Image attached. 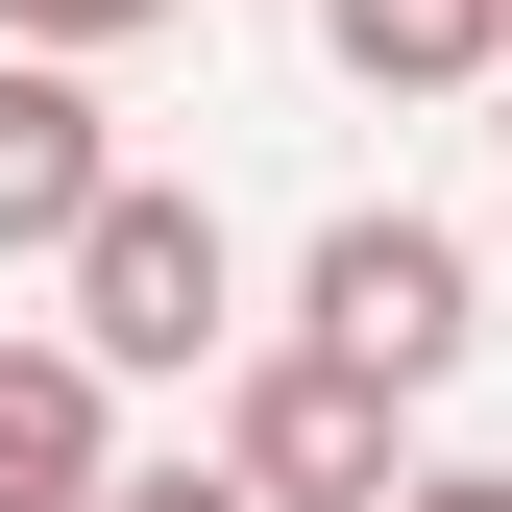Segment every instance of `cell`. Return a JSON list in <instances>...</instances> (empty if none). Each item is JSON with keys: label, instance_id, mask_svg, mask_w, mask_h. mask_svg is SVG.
Masks as SVG:
<instances>
[{"label": "cell", "instance_id": "277c9868", "mask_svg": "<svg viewBox=\"0 0 512 512\" xmlns=\"http://www.w3.org/2000/svg\"><path fill=\"white\" fill-rule=\"evenodd\" d=\"M98 196H122L98 98H74V74L25 49V74H0V269H74V244H98Z\"/></svg>", "mask_w": 512, "mask_h": 512}, {"label": "cell", "instance_id": "5b68a950", "mask_svg": "<svg viewBox=\"0 0 512 512\" xmlns=\"http://www.w3.org/2000/svg\"><path fill=\"white\" fill-rule=\"evenodd\" d=\"M122 488V391L74 342H0V512H98Z\"/></svg>", "mask_w": 512, "mask_h": 512}, {"label": "cell", "instance_id": "7a4b0ae2", "mask_svg": "<svg viewBox=\"0 0 512 512\" xmlns=\"http://www.w3.org/2000/svg\"><path fill=\"white\" fill-rule=\"evenodd\" d=\"M220 196H147V171H122V196H98V244H74V366H98V391H122V366H196L220 342Z\"/></svg>", "mask_w": 512, "mask_h": 512}, {"label": "cell", "instance_id": "52a82bcc", "mask_svg": "<svg viewBox=\"0 0 512 512\" xmlns=\"http://www.w3.org/2000/svg\"><path fill=\"white\" fill-rule=\"evenodd\" d=\"M0 25H25L49 74H74V49H147V25H196V0H0Z\"/></svg>", "mask_w": 512, "mask_h": 512}, {"label": "cell", "instance_id": "30bf717a", "mask_svg": "<svg viewBox=\"0 0 512 512\" xmlns=\"http://www.w3.org/2000/svg\"><path fill=\"white\" fill-rule=\"evenodd\" d=\"M488 25H512V0H488Z\"/></svg>", "mask_w": 512, "mask_h": 512}, {"label": "cell", "instance_id": "3957f363", "mask_svg": "<svg viewBox=\"0 0 512 512\" xmlns=\"http://www.w3.org/2000/svg\"><path fill=\"white\" fill-rule=\"evenodd\" d=\"M220 488L244 512H391L415 464H391V391H366V366H244V415H220Z\"/></svg>", "mask_w": 512, "mask_h": 512}, {"label": "cell", "instance_id": "8992f818", "mask_svg": "<svg viewBox=\"0 0 512 512\" xmlns=\"http://www.w3.org/2000/svg\"><path fill=\"white\" fill-rule=\"evenodd\" d=\"M317 49H342L366 98H464V74H512L488 0H317Z\"/></svg>", "mask_w": 512, "mask_h": 512}, {"label": "cell", "instance_id": "6da1fadb", "mask_svg": "<svg viewBox=\"0 0 512 512\" xmlns=\"http://www.w3.org/2000/svg\"><path fill=\"white\" fill-rule=\"evenodd\" d=\"M464 293H488V269H464V220H391V196L293 244V342H317V366H366V391H391V415H415V391H439V366H464V342H488Z\"/></svg>", "mask_w": 512, "mask_h": 512}, {"label": "cell", "instance_id": "ba28073f", "mask_svg": "<svg viewBox=\"0 0 512 512\" xmlns=\"http://www.w3.org/2000/svg\"><path fill=\"white\" fill-rule=\"evenodd\" d=\"M98 512H244V488H220V464H122Z\"/></svg>", "mask_w": 512, "mask_h": 512}, {"label": "cell", "instance_id": "9c48e42d", "mask_svg": "<svg viewBox=\"0 0 512 512\" xmlns=\"http://www.w3.org/2000/svg\"><path fill=\"white\" fill-rule=\"evenodd\" d=\"M391 512H512V464H415V488H391Z\"/></svg>", "mask_w": 512, "mask_h": 512}]
</instances>
